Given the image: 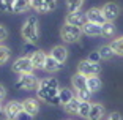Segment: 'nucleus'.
<instances>
[{
	"mask_svg": "<svg viewBox=\"0 0 123 120\" xmlns=\"http://www.w3.org/2000/svg\"><path fill=\"white\" fill-rule=\"evenodd\" d=\"M58 81L54 77H47V79L40 81V85H38V98L44 100V101H49L52 96L58 95Z\"/></svg>",
	"mask_w": 123,
	"mask_h": 120,
	"instance_id": "f257e3e1",
	"label": "nucleus"
},
{
	"mask_svg": "<svg viewBox=\"0 0 123 120\" xmlns=\"http://www.w3.org/2000/svg\"><path fill=\"white\" fill-rule=\"evenodd\" d=\"M22 37L25 41L30 43H36L38 41V19L35 16H30L24 25H22Z\"/></svg>",
	"mask_w": 123,
	"mask_h": 120,
	"instance_id": "f03ea898",
	"label": "nucleus"
},
{
	"mask_svg": "<svg viewBox=\"0 0 123 120\" xmlns=\"http://www.w3.org/2000/svg\"><path fill=\"white\" fill-rule=\"evenodd\" d=\"M82 33L84 32H82L80 27L71 25V24H65L60 30V37H62V40L66 41V43H74V41H77L80 38Z\"/></svg>",
	"mask_w": 123,
	"mask_h": 120,
	"instance_id": "7ed1b4c3",
	"label": "nucleus"
},
{
	"mask_svg": "<svg viewBox=\"0 0 123 120\" xmlns=\"http://www.w3.org/2000/svg\"><path fill=\"white\" fill-rule=\"evenodd\" d=\"M38 85H40V82H38V79L35 77L33 73L21 74L19 81L16 82V87L22 88V90H35V88H38Z\"/></svg>",
	"mask_w": 123,
	"mask_h": 120,
	"instance_id": "20e7f679",
	"label": "nucleus"
},
{
	"mask_svg": "<svg viewBox=\"0 0 123 120\" xmlns=\"http://www.w3.org/2000/svg\"><path fill=\"white\" fill-rule=\"evenodd\" d=\"M33 69H35V66H33L32 60H30L29 57H21V58H18V60L14 62V65H13V71H14V73H19V74L32 73Z\"/></svg>",
	"mask_w": 123,
	"mask_h": 120,
	"instance_id": "39448f33",
	"label": "nucleus"
},
{
	"mask_svg": "<svg viewBox=\"0 0 123 120\" xmlns=\"http://www.w3.org/2000/svg\"><path fill=\"white\" fill-rule=\"evenodd\" d=\"M101 71V68H99V65L98 63H92L88 62V60H82V62L79 63V66H77V73L84 74V76H98V73Z\"/></svg>",
	"mask_w": 123,
	"mask_h": 120,
	"instance_id": "423d86ee",
	"label": "nucleus"
},
{
	"mask_svg": "<svg viewBox=\"0 0 123 120\" xmlns=\"http://www.w3.org/2000/svg\"><path fill=\"white\" fill-rule=\"evenodd\" d=\"M88 22L87 19V13H80V11H74V13H69L66 16V24H71V25H76L82 29L85 24Z\"/></svg>",
	"mask_w": 123,
	"mask_h": 120,
	"instance_id": "0eeeda50",
	"label": "nucleus"
},
{
	"mask_svg": "<svg viewBox=\"0 0 123 120\" xmlns=\"http://www.w3.org/2000/svg\"><path fill=\"white\" fill-rule=\"evenodd\" d=\"M22 111H24L22 103H19V101H10L6 106H5L3 112H5V115H6V119H16Z\"/></svg>",
	"mask_w": 123,
	"mask_h": 120,
	"instance_id": "6e6552de",
	"label": "nucleus"
},
{
	"mask_svg": "<svg viewBox=\"0 0 123 120\" xmlns=\"http://www.w3.org/2000/svg\"><path fill=\"white\" fill-rule=\"evenodd\" d=\"M87 19L88 22H95L98 25H103V24L107 22L106 16L103 14V10H98V8H92V10L87 11Z\"/></svg>",
	"mask_w": 123,
	"mask_h": 120,
	"instance_id": "1a4fd4ad",
	"label": "nucleus"
},
{
	"mask_svg": "<svg viewBox=\"0 0 123 120\" xmlns=\"http://www.w3.org/2000/svg\"><path fill=\"white\" fill-rule=\"evenodd\" d=\"M103 14L106 16V19L111 22H114L117 18H118L120 14V8L117 3H106L104 6H103Z\"/></svg>",
	"mask_w": 123,
	"mask_h": 120,
	"instance_id": "9d476101",
	"label": "nucleus"
},
{
	"mask_svg": "<svg viewBox=\"0 0 123 120\" xmlns=\"http://www.w3.org/2000/svg\"><path fill=\"white\" fill-rule=\"evenodd\" d=\"M46 58L47 55L44 54L43 51H36L35 54H32V57H30V60H32L33 66L38 69H44V65H46Z\"/></svg>",
	"mask_w": 123,
	"mask_h": 120,
	"instance_id": "9b49d317",
	"label": "nucleus"
},
{
	"mask_svg": "<svg viewBox=\"0 0 123 120\" xmlns=\"http://www.w3.org/2000/svg\"><path fill=\"white\" fill-rule=\"evenodd\" d=\"M71 82H73V87L76 88L77 92L79 90H87V76H84V74H80V73H76L73 76Z\"/></svg>",
	"mask_w": 123,
	"mask_h": 120,
	"instance_id": "f8f14e48",
	"label": "nucleus"
},
{
	"mask_svg": "<svg viewBox=\"0 0 123 120\" xmlns=\"http://www.w3.org/2000/svg\"><path fill=\"white\" fill-rule=\"evenodd\" d=\"M22 107H24V111H27V112L32 114V115L38 114V111H40L38 100H35V98H27L25 101H22Z\"/></svg>",
	"mask_w": 123,
	"mask_h": 120,
	"instance_id": "ddd939ff",
	"label": "nucleus"
},
{
	"mask_svg": "<svg viewBox=\"0 0 123 120\" xmlns=\"http://www.w3.org/2000/svg\"><path fill=\"white\" fill-rule=\"evenodd\" d=\"M30 6L33 10L40 11V13H47V11L52 10V6L49 5L47 0H30Z\"/></svg>",
	"mask_w": 123,
	"mask_h": 120,
	"instance_id": "4468645a",
	"label": "nucleus"
},
{
	"mask_svg": "<svg viewBox=\"0 0 123 120\" xmlns=\"http://www.w3.org/2000/svg\"><path fill=\"white\" fill-rule=\"evenodd\" d=\"M82 32L85 35H90V37H98V35H101V25H98L95 22H87L82 27Z\"/></svg>",
	"mask_w": 123,
	"mask_h": 120,
	"instance_id": "2eb2a0df",
	"label": "nucleus"
},
{
	"mask_svg": "<svg viewBox=\"0 0 123 120\" xmlns=\"http://www.w3.org/2000/svg\"><path fill=\"white\" fill-rule=\"evenodd\" d=\"M103 117H104V107H103V104H92L88 120H101Z\"/></svg>",
	"mask_w": 123,
	"mask_h": 120,
	"instance_id": "dca6fc26",
	"label": "nucleus"
},
{
	"mask_svg": "<svg viewBox=\"0 0 123 120\" xmlns=\"http://www.w3.org/2000/svg\"><path fill=\"white\" fill-rule=\"evenodd\" d=\"M60 68H62V63L58 62L57 58H54L52 55H47L44 69H46V71H49V73H55V71H58Z\"/></svg>",
	"mask_w": 123,
	"mask_h": 120,
	"instance_id": "f3484780",
	"label": "nucleus"
},
{
	"mask_svg": "<svg viewBox=\"0 0 123 120\" xmlns=\"http://www.w3.org/2000/svg\"><path fill=\"white\" fill-rule=\"evenodd\" d=\"M51 55L54 58H57L60 63H63L66 60V55H68V51H66L63 46H55L54 49H52V52H51Z\"/></svg>",
	"mask_w": 123,
	"mask_h": 120,
	"instance_id": "a211bd4d",
	"label": "nucleus"
},
{
	"mask_svg": "<svg viewBox=\"0 0 123 120\" xmlns=\"http://www.w3.org/2000/svg\"><path fill=\"white\" fill-rule=\"evenodd\" d=\"M101 88V79L96 76H88L87 77V90L88 92H98Z\"/></svg>",
	"mask_w": 123,
	"mask_h": 120,
	"instance_id": "6ab92c4d",
	"label": "nucleus"
},
{
	"mask_svg": "<svg viewBox=\"0 0 123 120\" xmlns=\"http://www.w3.org/2000/svg\"><path fill=\"white\" fill-rule=\"evenodd\" d=\"M80 103H82V101H80L77 96H74L69 103H66V104H65V111H66V112H69V114H79Z\"/></svg>",
	"mask_w": 123,
	"mask_h": 120,
	"instance_id": "aec40b11",
	"label": "nucleus"
},
{
	"mask_svg": "<svg viewBox=\"0 0 123 120\" xmlns=\"http://www.w3.org/2000/svg\"><path fill=\"white\" fill-rule=\"evenodd\" d=\"M30 6V0H16L13 5V11L11 13H24Z\"/></svg>",
	"mask_w": 123,
	"mask_h": 120,
	"instance_id": "412c9836",
	"label": "nucleus"
},
{
	"mask_svg": "<svg viewBox=\"0 0 123 120\" xmlns=\"http://www.w3.org/2000/svg\"><path fill=\"white\" fill-rule=\"evenodd\" d=\"M114 33H115V25H114V22L107 21L106 24L101 25V35H103V37L111 38V37H114Z\"/></svg>",
	"mask_w": 123,
	"mask_h": 120,
	"instance_id": "4be33fe9",
	"label": "nucleus"
},
{
	"mask_svg": "<svg viewBox=\"0 0 123 120\" xmlns=\"http://www.w3.org/2000/svg\"><path fill=\"white\" fill-rule=\"evenodd\" d=\"M58 96H60V100H62V104H66V103H69L74 98V95H73V92L69 90V88H60V90H58Z\"/></svg>",
	"mask_w": 123,
	"mask_h": 120,
	"instance_id": "5701e85b",
	"label": "nucleus"
},
{
	"mask_svg": "<svg viewBox=\"0 0 123 120\" xmlns=\"http://www.w3.org/2000/svg\"><path fill=\"white\" fill-rule=\"evenodd\" d=\"M98 52H99V55H101V58H104V60H109V58H111V57H112L114 54H115L111 44H109V46H107V44H106V46H101Z\"/></svg>",
	"mask_w": 123,
	"mask_h": 120,
	"instance_id": "b1692460",
	"label": "nucleus"
},
{
	"mask_svg": "<svg viewBox=\"0 0 123 120\" xmlns=\"http://www.w3.org/2000/svg\"><path fill=\"white\" fill-rule=\"evenodd\" d=\"M111 46H112L114 52H115L117 55H122L123 57V37H118L117 40H114L112 43H111Z\"/></svg>",
	"mask_w": 123,
	"mask_h": 120,
	"instance_id": "393cba45",
	"label": "nucleus"
},
{
	"mask_svg": "<svg viewBox=\"0 0 123 120\" xmlns=\"http://www.w3.org/2000/svg\"><path fill=\"white\" fill-rule=\"evenodd\" d=\"M90 109H92L90 101H82V103H80V107H79V115L84 117V119H88Z\"/></svg>",
	"mask_w": 123,
	"mask_h": 120,
	"instance_id": "a878e982",
	"label": "nucleus"
},
{
	"mask_svg": "<svg viewBox=\"0 0 123 120\" xmlns=\"http://www.w3.org/2000/svg\"><path fill=\"white\" fill-rule=\"evenodd\" d=\"M84 0H66V6H68L69 13H74V11H79V8L82 6Z\"/></svg>",
	"mask_w": 123,
	"mask_h": 120,
	"instance_id": "bb28decb",
	"label": "nucleus"
},
{
	"mask_svg": "<svg viewBox=\"0 0 123 120\" xmlns=\"http://www.w3.org/2000/svg\"><path fill=\"white\" fill-rule=\"evenodd\" d=\"M8 58H10V49L6 46H3V44H0V65L6 63Z\"/></svg>",
	"mask_w": 123,
	"mask_h": 120,
	"instance_id": "cd10ccee",
	"label": "nucleus"
},
{
	"mask_svg": "<svg viewBox=\"0 0 123 120\" xmlns=\"http://www.w3.org/2000/svg\"><path fill=\"white\" fill-rule=\"evenodd\" d=\"M90 95H92V92H88V90H79L76 96L80 101H90Z\"/></svg>",
	"mask_w": 123,
	"mask_h": 120,
	"instance_id": "c85d7f7f",
	"label": "nucleus"
},
{
	"mask_svg": "<svg viewBox=\"0 0 123 120\" xmlns=\"http://www.w3.org/2000/svg\"><path fill=\"white\" fill-rule=\"evenodd\" d=\"M24 51L25 52H32V54H35L38 49L35 47V43H30V41H25V44H24Z\"/></svg>",
	"mask_w": 123,
	"mask_h": 120,
	"instance_id": "c756f323",
	"label": "nucleus"
},
{
	"mask_svg": "<svg viewBox=\"0 0 123 120\" xmlns=\"http://www.w3.org/2000/svg\"><path fill=\"white\" fill-rule=\"evenodd\" d=\"M87 60H88V62H92V63H99V60H101V55H99V52H92V54L88 55Z\"/></svg>",
	"mask_w": 123,
	"mask_h": 120,
	"instance_id": "7c9ffc66",
	"label": "nucleus"
},
{
	"mask_svg": "<svg viewBox=\"0 0 123 120\" xmlns=\"http://www.w3.org/2000/svg\"><path fill=\"white\" fill-rule=\"evenodd\" d=\"M16 120H33V115H32V114H29L27 111H22V112L16 117Z\"/></svg>",
	"mask_w": 123,
	"mask_h": 120,
	"instance_id": "2f4dec72",
	"label": "nucleus"
},
{
	"mask_svg": "<svg viewBox=\"0 0 123 120\" xmlns=\"http://www.w3.org/2000/svg\"><path fill=\"white\" fill-rule=\"evenodd\" d=\"M49 104H52V106H60L62 104V100H60V96H58V95H55V96H52L51 100H49Z\"/></svg>",
	"mask_w": 123,
	"mask_h": 120,
	"instance_id": "473e14b6",
	"label": "nucleus"
},
{
	"mask_svg": "<svg viewBox=\"0 0 123 120\" xmlns=\"http://www.w3.org/2000/svg\"><path fill=\"white\" fill-rule=\"evenodd\" d=\"M6 37H8V30L5 29L3 25H0V41L6 40Z\"/></svg>",
	"mask_w": 123,
	"mask_h": 120,
	"instance_id": "72a5a7b5",
	"label": "nucleus"
},
{
	"mask_svg": "<svg viewBox=\"0 0 123 120\" xmlns=\"http://www.w3.org/2000/svg\"><path fill=\"white\" fill-rule=\"evenodd\" d=\"M106 120H122V115L118 112H112V114H109V117Z\"/></svg>",
	"mask_w": 123,
	"mask_h": 120,
	"instance_id": "f704fd0d",
	"label": "nucleus"
},
{
	"mask_svg": "<svg viewBox=\"0 0 123 120\" xmlns=\"http://www.w3.org/2000/svg\"><path fill=\"white\" fill-rule=\"evenodd\" d=\"M5 96H6V90H5V87L0 84V103L5 100Z\"/></svg>",
	"mask_w": 123,
	"mask_h": 120,
	"instance_id": "c9c22d12",
	"label": "nucleus"
},
{
	"mask_svg": "<svg viewBox=\"0 0 123 120\" xmlns=\"http://www.w3.org/2000/svg\"><path fill=\"white\" fill-rule=\"evenodd\" d=\"M14 2L16 0H5V3H6V8H8V11H13V5H14Z\"/></svg>",
	"mask_w": 123,
	"mask_h": 120,
	"instance_id": "e433bc0d",
	"label": "nucleus"
},
{
	"mask_svg": "<svg viewBox=\"0 0 123 120\" xmlns=\"http://www.w3.org/2000/svg\"><path fill=\"white\" fill-rule=\"evenodd\" d=\"M0 11H8L6 3H5V0H0Z\"/></svg>",
	"mask_w": 123,
	"mask_h": 120,
	"instance_id": "4c0bfd02",
	"label": "nucleus"
},
{
	"mask_svg": "<svg viewBox=\"0 0 123 120\" xmlns=\"http://www.w3.org/2000/svg\"><path fill=\"white\" fill-rule=\"evenodd\" d=\"M47 2H49V5H51L52 10H54V8H55V0H47Z\"/></svg>",
	"mask_w": 123,
	"mask_h": 120,
	"instance_id": "58836bf2",
	"label": "nucleus"
},
{
	"mask_svg": "<svg viewBox=\"0 0 123 120\" xmlns=\"http://www.w3.org/2000/svg\"><path fill=\"white\" fill-rule=\"evenodd\" d=\"M5 120H16V119H5Z\"/></svg>",
	"mask_w": 123,
	"mask_h": 120,
	"instance_id": "ea45409f",
	"label": "nucleus"
},
{
	"mask_svg": "<svg viewBox=\"0 0 123 120\" xmlns=\"http://www.w3.org/2000/svg\"><path fill=\"white\" fill-rule=\"evenodd\" d=\"M0 112H2V106H0Z\"/></svg>",
	"mask_w": 123,
	"mask_h": 120,
	"instance_id": "a19ab883",
	"label": "nucleus"
}]
</instances>
